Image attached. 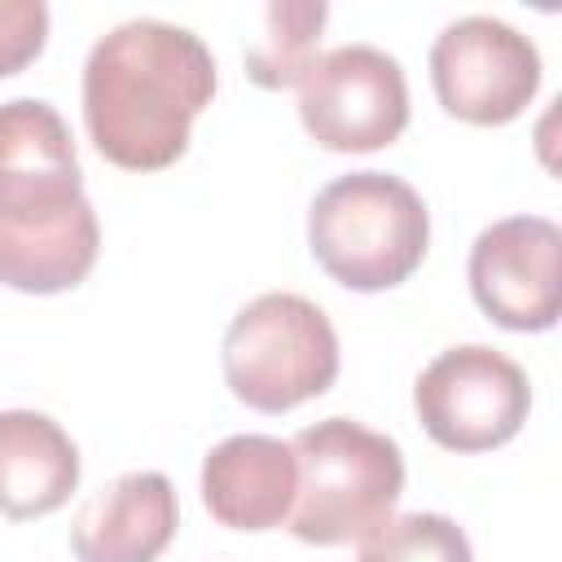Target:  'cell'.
<instances>
[{"label": "cell", "instance_id": "6da1fadb", "mask_svg": "<svg viewBox=\"0 0 562 562\" xmlns=\"http://www.w3.org/2000/svg\"><path fill=\"white\" fill-rule=\"evenodd\" d=\"M211 48L158 18H132L105 31L83 61V123L101 158L127 171L171 167L193 119L211 105Z\"/></svg>", "mask_w": 562, "mask_h": 562}, {"label": "cell", "instance_id": "7a4b0ae2", "mask_svg": "<svg viewBox=\"0 0 562 562\" xmlns=\"http://www.w3.org/2000/svg\"><path fill=\"white\" fill-rule=\"evenodd\" d=\"M101 250L66 119L40 97L0 105V281L22 294L79 285Z\"/></svg>", "mask_w": 562, "mask_h": 562}, {"label": "cell", "instance_id": "3957f363", "mask_svg": "<svg viewBox=\"0 0 562 562\" xmlns=\"http://www.w3.org/2000/svg\"><path fill=\"white\" fill-rule=\"evenodd\" d=\"M294 509L290 531L303 544H347L382 527L404 492L400 443L351 417H325L290 439Z\"/></svg>", "mask_w": 562, "mask_h": 562}, {"label": "cell", "instance_id": "277c9868", "mask_svg": "<svg viewBox=\"0 0 562 562\" xmlns=\"http://www.w3.org/2000/svg\"><path fill=\"white\" fill-rule=\"evenodd\" d=\"M307 246L316 263L347 290H391L408 281L430 246L422 193L386 171H351L329 180L307 211Z\"/></svg>", "mask_w": 562, "mask_h": 562}, {"label": "cell", "instance_id": "5b68a950", "mask_svg": "<svg viewBox=\"0 0 562 562\" xmlns=\"http://www.w3.org/2000/svg\"><path fill=\"white\" fill-rule=\"evenodd\" d=\"M338 378V334L303 294H259L224 329V382L259 413L325 395Z\"/></svg>", "mask_w": 562, "mask_h": 562}, {"label": "cell", "instance_id": "8992f818", "mask_svg": "<svg viewBox=\"0 0 562 562\" xmlns=\"http://www.w3.org/2000/svg\"><path fill=\"white\" fill-rule=\"evenodd\" d=\"M422 430L448 452H487L509 443L531 408L527 373L496 347L465 342L439 351L413 386Z\"/></svg>", "mask_w": 562, "mask_h": 562}, {"label": "cell", "instance_id": "52a82bcc", "mask_svg": "<svg viewBox=\"0 0 562 562\" xmlns=\"http://www.w3.org/2000/svg\"><path fill=\"white\" fill-rule=\"evenodd\" d=\"M299 119L307 136L334 154H369L408 127V83L391 53L373 44H338L316 53L299 79Z\"/></svg>", "mask_w": 562, "mask_h": 562}, {"label": "cell", "instance_id": "ba28073f", "mask_svg": "<svg viewBox=\"0 0 562 562\" xmlns=\"http://www.w3.org/2000/svg\"><path fill=\"white\" fill-rule=\"evenodd\" d=\"M430 83L452 119L501 127L531 105L540 88V53L531 35L514 31L509 22L470 13L435 35Z\"/></svg>", "mask_w": 562, "mask_h": 562}, {"label": "cell", "instance_id": "9c48e42d", "mask_svg": "<svg viewBox=\"0 0 562 562\" xmlns=\"http://www.w3.org/2000/svg\"><path fill=\"white\" fill-rule=\"evenodd\" d=\"M562 233L544 215H509L487 224L470 246L474 303L505 329L536 334L558 321L562 307Z\"/></svg>", "mask_w": 562, "mask_h": 562}, {"label": "cell", "instance_id": "30bf717a", "mask_svg": "<svg viewBox=\"0 0 562 562\" xmlns=\"http://www.w3.org/2000/svg\"><path fill=\"white\" fill-rule=\"evenodd\" d=\"M176 487L158 470H132L83 501L70 522L79 562H154L176 536Z\"/></svg>", "mask_w": 562, "mask_h": 562}, {"label": "cell", "instance_id": "8fae6325", "mask_svg": "<svg viewBox=\"0 0 562 562\" xmlns=\"http://www.w3.org/2000/svg\"><path fill=\"white\" fill-rule=\"evenodd\" d=\"M202 501L233 531L281 527L294 509V457L272 435H228L202 461Z\"/></svg>", "mask_w": 562, "mask_h": 562}, {"label": "cell", "instance_id": "7c38bea8", "mask_svg": "<svg viewBox=\"0 0 562 562\" xmlns=\"http://www.w3.org/2000/svg\"><path fill=\"white\" fill-rule=\"evenodd\" d=\"M79 483V448L70 435L35 413H0V514L4 518H44L70 501Z\"/></svg>", "mask_w": 562, "mask_h": 562}, {"label": "cell", "instance_id": "4fadbf2b", "mask_svg": "<svg viewBox=\"0 0 562 562\" xmlns=\"http://www.w3.org/2000/svg\"><path fill=\"white\" fill-rule=\"evenodd\" d=\"M329 9L321 0H272L259 35L246 44V75L259 88H290L316 61V40Z\"/></svg>", "mask_w": 562, "mask_h": 562}, {"label": "cell", "instance_id": "5bb4252c", "mask_svg": "<svg viewBox=\"0 0 562 562\" xmlns=\"http://www.w3.org/2000/svg\"><path fill=\"white\" fill-rule=\"evenodd\" d=\"M356 562H474L465 531L443 514H400L360 540Z\"/></svg>", "mask_w": 562, "mask_h": 562}, {"label": "cell", "instance_id": "9a60e30c", "mask_svg": "<svg viewBox=\"0 0 562 562\" xmlns=\"http://www.w3.org/2000/svg\"><path fill=\"white\" fill-rule=\"evenodd\" d=\"M44 35H48L44 0H0V79L35 61L44 48Z\"/></svg>", "mask_w": 562, "mask_h": 562}]
</instances>
